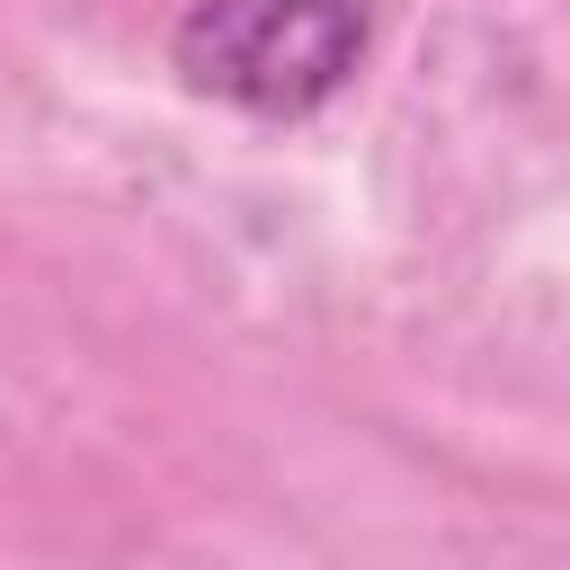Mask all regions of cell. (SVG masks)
I'll return each mask as SVG.
<instances>
[{"instance_id":"obj_1","label":"cell","mask_w":570,"mask_h":570,"mask_svg":"<svg viewBox=\"0 0 570 570\" xmlns=\"http://www.w3.org/2000/svg\"><path fill=\"white\" fill-rule=\"evenodd\" d=\"M187 89L240 116H312L365 53V0H196L169 36Z\"/></svg>"}]
</instances>
